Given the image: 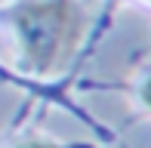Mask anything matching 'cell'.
<instances>
[{
	"instance_id": "1",
	"label": "cell",
	"mask_w": 151,
	"mask_h": 148,
	"mask_svg": "<svg viewBox=\"0 0 151 148\" xmlns=\"http://www.w3.org/2000/svg\"><path fill=\"white\" fill-rule=\"evenodd\" d=\"M19 62L28 74L50 77L74 56L86 19L77 0H19L9 12Z\"/></svg>"
},
{
	"instance_id": "3",
	"label": "cell",
	"mask_w": 151,
	"mask_h": 148,
	"mask_svg": "<svg viewBox=\"0 0 151 148\" xmlns=\"http://www.w3.org/2000/svg\"><path fill=\"white\" fill-rule=\"evenodd\" d=\"M19 148H62L59 142H46V139H31V142H22Z\"/></svg>"
},
{
	"instance_id": "4",
	"label": "cell",
	"mask_w": 151,
	"mask_h": 148,
	"mask_svg": "<svg viewBox=\"0 0 151 148\" xmlns=\"http://www.w3.org/2000/svg\"><path fill=\"white\" fill-rule=\"evenodd\" d=\"M148 3H151V0H148Z\"/></svg>"
},
{
	"instance_id": "2",
	"label": "cell",
	"mask_w": 151,
	"mask_h": 148,
	"mask_svg": "<svg viewBox=\"0 0 151 148\" xmlns=\"http://www.w3.org/2000/svg\"><path fill=\"white\" fill-rule=\"evenodd\" d=\"M139 99H142V102H145L148 108H151V74H148L145 80H142V86H139Z\"/></svg>"
}]
</instances>
